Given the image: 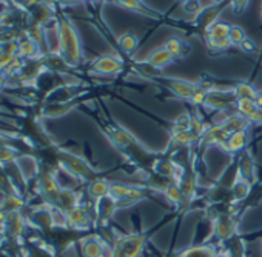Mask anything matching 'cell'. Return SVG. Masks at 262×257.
I'll use <instances>...</instances> for the list:
<instances>
[{"instance_id": "f546056e", "label": "cell", "mask_w": 262, "mask_h": 257, "mask_svg": "<svg viewBox=\"0 0 262 257\" xmlns=\"http://www.w3.org/2000/svg\"><path fill=\"white\" fill-rule=\"evenodd\" d=\"M233 89H234L237 99H251V100H254L259 96V91L248 82H236L233 85Z\"/></svg>"}, {"instance_id": "ba28073f", "label": "cell", "mask_w": 262, "mask_h": 257, "mask_svg": "<svg viewBox=\"0 0 262 257\" xmlns=\"http://www.w3.org/2000/svg\"><path fill=\"white\" fill-rule=\"evenodd\" d=\"M158 82H161L171 94H174L176 97L182 99V100H191L194 91H196V83L185 80V79H179V77H158Z\"/></svg>"}, {"instance_id": "2e32d148", "label": "cell", "mask_w": 262, "mask_h": 257, "mask_svg": "<svg viewBox=\"0 0 262 257\" xmlns=\"http://www.w3.org/2000/svg\"><path fill=\"white\" fill-rule=\"evenodd\" d=\"M251 191V185L242 177V174L236 170V176L233 179V183L230 186V196L234 202H241L248 197Z\"/></svg>"}, {"instance_id": "7c38bea8", "label": "cell", "mask_w": 262, "mask_h": 257, "mask_svg": "<svg viewBox=\"0 0 262 257\" xmlns=\"http://www.w3.org/2000/svg\"><path fill=\"white\" fill-rule=\"evenodd\" d=\"M153 170H155V173H158V174H161L164 177H168V179H171L173 182H178V183L182 180V177L185 174L184 168L179 167L178 163H174L173 160H162V159H159V160H156Z\"/></svg>"}, {"instance_id": "ee69618b", "label": "cell", "mask_w": 262, "mask_h": 257, "mask_svg": "<svg viewBox=\"0 0 262 257\" xmlns=\"http://www.w3.org/2000/svg\"><path fill=\"white\" fill-rule=\"evenodd\" d=\"M178 2H181V4H190V2H193V0H178Z\"/></svg>"}, {"instance_id": "836d02e7", "label": "cell", "mask_w": 262, "mask_h": 257, "mask_svg": "<svg viewBox=\"0 0 262 257\" xmlns=\"http://www.w3.org/2000/svg\"><path fill=\"white\" fill-rule=\"evenodd\" d=\"M247 39V34L244 31V28H241L239 25H230V33H228V40L231 46H241V43Z\"/></svg>"}, {"instance_id": "7bdbcfd3", "label": "cell", "mask_w": 262, "mask_h": 257, "mask_svg": "<svg viewBox=\"0 0 262 257\" xmlns=\"http://www.w3.org/2000/svg\"><path fill=\"white\" fill-rule=\"evenodd\" d=\"M227 0H210V4H213V5H221V4H225Z\"/></svg>"}, {"instance_id": "74e56055", "label": "cell", "mask_w": 262, "mask_h": 257, "mask_svg": "<svg viewBox=\"0 0 262 257\" xmlns=\"http://www.w3.org/2000/svg\"><path fill=\"white\" fill-rule=\"evenodd\" d=\"M16 157V151L8 148L7 145L0 147V162H13Z\"/></svg>"}, {"instance_id": "d590c367", "label": "cell", "mask_w": 262, "mask_h": 257, "mask_svg": "<svg viewBox=\"0 0 262 257\" xmlns=\"http://www.w3.org/2000/svg\"><path fill=\"white\" fill-rule=\"evenodd\" d=\"M230 2V7H231V11L236 14V16H242L250 4V0H228Z\"/></svg>"}, {"instance_id": "8fae6325", "label": "cell", "mask_w": 262, "mask_h": 257, "mask_svg": "<svg viewBox=\"0 0 262 257\" xmlns=\"http://www.w3.org/2000/svg\"><path fill=\"white\" fill-rule=\"evenodd\" d=\"M67 223L73 229L82 231V229H88L91 226L93 219L90 217L86 208H83V206L79 205V206H76V208H73V209H70L67 213Z\"/></svg>"}, {"instance_id": "ffe728a7", "label": "cell", "mask_w": 262, "mask_h": 257, "mask_svg": "<svg viewBox=\"0 0 262 257\" xmlns=\"http://www.w3.org/2000/svg\"><path fill=\"white\" fill-rule=\"evenodd\" d=\"M114 2L125 8V10H129V11H135V13H139L142 16H147V17H151V19H161V14L155 13L153 10H150L148 7H145L141 0H114Z\"/></svg>"}, {"instance_id": "52a82bcc", "label": "cell", "mask_w": 262, "mask_h": 257, "mask_svg": "<svg viewBox=\"0 0 262 257\" xmlns=\"http://www.w3.org/2000/svg\"><path fill=\"white\" fill-rule=\"evenodd\" d=\"M59 160H60L62 167L70 174H73L74 177H77L80 180H85L88 183L96 179V174L93 173V170L82 159H79V157H76V156H73L70 153H60V159Z\"/></svg>"}, {"instance_id": "f1b7e54d", "label": "cell", "mask_w": 262, "mask_h": 257, "mask_svg": "<svg viewBox=\"0 0 262 257\" xmlns=\"http://www.w3.org/2000/svg\"><path fill=\"white\" fill-rule=\"evenodd\" d=\"M171 141L176 145L181 147H190L196 141H199L198 136H194L190 130H171Z\"/></svg>"}, {"instance_id": "b9f144b4", "label": "cell", "mask_w": 262, "mask_h": 257, "mask_svg": "<svg viewBox=\"0 0 262 257\" xmlns=\"http://www.w3.org/2000/svg\"><path fill=\"white\" fill-rule=\"evenodd\" d=\"M214 257H231V255H230V254H228L227 251H217Z\"/></svg>"}, {"instance_id": "60d3db41", "label": "cell", "mask_w": 262, "mask_h": 257, "mask_svg": "<svg viewBox=\"0 0 262 257\" xmlns=\"http://www.w3.org/2000/svg\"><path fill=\"white\" fill-rule=\"evenodd\" d=\"M254 103H256V106H257V108H260V109H262V94H260V92H259V96L254 99Z\"/></svg>"}, {"instance_id": "9c48e42d", "label": "cell", "mask_w": 262, "mask_h": 257, "mask_svg": "<svg viewBox=\"0 0 262 257\" xmlns=\"http://www.w3.org/2000/svg\"><path fill=\"white\" fill-rule=\"evenodd\" d=\"M225 8V4H221V5H213V4H208L207 7H202L201 10H198L196 13V17H194V27L198 28H202L204 33L217 22V17L219 14L224 11Z\"/></svg>"}, {"instance_id": "7a4b0ae2", "label": "cell", "mask_w": 262, "mask_h": 257, "mask_svg": "<svg viewBox=\"0 0 262 257\" xmlns=\"http://www.w3.org/2000/svg\"><path fill=\"white\" fill-rule=\"evenodd\" d=\"M148 236L142 232H131L119 236L110 251V257H139L147 246Z\"/></svg>"}, {"instance_id": "d4e9b609", "label": "cell", "mask_w": 262, "mask_h": 257, "mask_svg": "<svg viewBox=\"0 0 262 257\" xmlns=\"http://www.w3.org/2000/svg\"><path fill=\"white\" fill-rule=\"evenodd\" d=\"M216 248L210 243H202V245H194L187 249H184L178 257H214L216 255Z\"/></svg>"}, {"instance_id": "f35d334b", "label": "cell", "mask_w": 262, "mask_h": 257, "mask_svg": "<svg viewBox=\"0 0 262 257\" xmlns=\"http://www.w3.org/2000/svg\"><path fill=\"white\" fill-rule=\"evenodd\" d=\"M245 54H256L257 53V46H256V43L251 40V39H245L242 43H241V46H239Z\"/></svg>"}, {"instance_id": "7402d4cb", "label": "cell", "mask_w": 262, "mask_h": 257, "mask_svg": "<svg viewBox=\"0 0 262 257\" xmlns=\"http://www.w3.org/2000/svg\"><path fill=\"white\" fill-rule=\"evenodd\" d=\"M228 136H230V134L224 130V126H222L221 123H217V125H214V126L207 128L205 133L202 134V139H204L205 144H216V145L222 147L224 142L228 139Z\"/></svg>"}, {"instance_id": "44dd1931", "label": "cell", "mask_w": 262, "mask_h": 257, "mask_svg": "<svg viewBox=\"0 0 262 257\" xmlns=\"http://www.w3.org/2000/svg\"><path fill=\"white\" fill-rule=\"evenodd\" d=\"M221 125L224 126V130L228 134H233V133H237V131H247L250 120L247 117L241 115V114H233V115L224 119L221 122Z\"/></svg>"}, {"instance_id": "3957f363", "label": "cell", "mask_w": 262, "mask_h": 257, "mask_svg": "<svg viewBox=\"0 0 262 257\" xmlns=\"http://www.w3.org/2000/svg\"><path fill=\"white\" fill-rule=\"evenodd\" d=\"M211 220H213V236L217 240L227 242L237 234V219L231 209H225L216 214Z\"/></svg>"}, {"instance_id": "603a6c76", "label": "cell", "mask_w": 262, "mask_h": 257, "mask_svg": "<svg viewBox=\"0 0 262 257\" xmlns=\"http://www.w3.org/2000/svg\"><path fill=\"white\" fill-rule=\"evenodd\" d=\"M54 206H57L63 213H68L70 209L79 206V197L71 190H60V193H59V196H57V199L54 202Z\"/></svg>"}, {"instance_id": "8992f818", "label": "cell", "mask_w": 262, "mask_h": 257, "mask_svg": "<svg viewBox=\"0 0 262 257\" xmlns=\"http://www.w3.org/2000/svg\"><path fill=\"white\" fill-rule=\"evenodd\" d=\"M228 33H230V24L227 22H216L205 31V42L210 50L214 51H222L228 50L230 40H228Z\"/></svg>"}, {"instance_id": "bcb514c9", "label": "cell", "mask_w": 262, "mask_h": 257, "mask_svg": "<svg viewBox=\"0 0 262 257\" xmlns=\"http://www.w3.org/2000/svg\"><path fill=\"white\" fill-rule=\"evenodd\" d=\"M260 16H262V13H260Z\"/></svg>"}, {"instance_id": "277c9868", "label": "cell", "mask_w": 262, "mask_h": 257, "mask_svg": "<svg viewBox=\"0 0 262 257\" xmlns=\"http://www.w3.org/2000/svg\"><path fill=\"white\" fill-rule=\"evenodd\" d=\"M237 96L234 92L233 88L230 89H219V88H211L207 92L205 97V103L204 106L210 108V109H216V111H227V109H236V103H237Z\"/></svg>"}, {"instance_id": "e0dca14e", "label": "cell", "mask_w": 262, "mask_h": 257, "mask_svg": "<svg viewBox=\"0 0 262 257\" xmlns=\"http://www.w3.org/2000/svg\"><path fill=\"white\" fill-rule=\"evenodd\" d=\"M237 171L242 174V177L253 186L256 183V168H254V160L248 151L242 153L239 163H237Z\"/></svg>"}, {"instance_id": "484cf974", "label": "cell", "mask_w": 262, "mask_h": 257, "mask_svg": "<svg viewBox=\"0 0 262 257\" xmlns=\"http://www.w3.org/2000/svg\"><path fill=\"white\" fill-rule=\"evenodd\" d=\"M110 188H111V183H110L108 180L96 177L94 180L90 182V185H88V193H90V196H91L93 199L99 200V199H102V197L110 196Z\"/></svg>"}, {"instance_id": "d6986e66", "label": "cell", "mask_w": 262, "mask_h": 257, "mask_svg": "<svg viewBox=\"0 0 262 257\" xmlns=\"http://www.w3.org/2000/svg\"><path fill=\"white\" fill-rule=\"evenodd\" d=\"M164 46L170 51V54L174 57V60H182L191 51V46L179 37H170Z\"/></svg>"}, {"instance_id": "30bf717a", "label": "cell", "mask_w": 262, "mask_h": 257, "mask_svg": "<svg viewBox=\"0 0 262 257\" xmlns=\"http://www.w3.org/2000/svg\"><path fill=\"white\" fill-rule=\"evenodd\" d=\"M90 68L96 74H117L123 69V60L117 56H99Z\"/></svg>"}, {"instance_id": "f6af8a7d", "label": "cell", "mask_w": 262, "mask_h": 257, "mask_svg": "<svg viewBox=\"0 0 262 257\" xmlns=\"http://www.w3.org/2000/svg\"><path fill=\"white\" fill-rule=\"evenodd\" d=\"M102 257H110V255H102Z\"/></svg>"}, {"instance_id": "4dcf8cb0", "label": "cell", "mask_w": 262, "mask_h": 257, "mask_svg": "<svg viewBox=\"0 0 262 257\" xmlns=\"http://www.w3.org/2000/svg\"><path fill=\"white\" fill-rule=\"evenodd\" d=\"M164 196L176 206H184V193L181 190V185L178 182H173L168 185V188L164 191Z\"/></svg>"}, {"instance_id": "6da1fadb", "label": "cell", "mask_w": 262, "mask_h": 257, "mask_svg": "<svg viewBox=\"0 0 262 257\" xmlns=\"http://www.w3.org/2000/svg\"><path fill=\"white\" fill-rule=\"evenodd\" d=\"M57 34L60 57L65 60L68 66H79L83 62V50L76 27L67 17H62L57 24Z\"/></svg>"}, {"instance_id": "1f68e13d", "label": "cell", "mask_w": 262, "mask_h": 257, "mask_svg": "<svg viewBox=\"0 0 262 257\" xmlns=\"http://www.w3.org/2000/svg\"><path fill=\"white\" fill-rule=\"evenodd\" d=\"M227 243H228L227 252L231 257H245V245L237 234L234 237H231L230 240H227Z\"/></svg>"}, {"instance_id": "e575fe53", "label": "cell", "mask_w": 262, "mask_h": 257, "mask_svg": "<svg viewBox=\"0 0 262 257\" xmlns=\"http://www.w3.org/2000/svg\"><path fill=\"white\" fill-rule=\"evenodd\" d=\"M190 122H191V115L184 112L174 120L171 130H190Z\"/></svg>"}, {"instance_id": "5b68a950", "label": "cell", "mask_w": 262, "mask_h": 257, "mask_svg": "<svg viewBox=\"0 0 262 257\" xmlns=\"http://www.w3.org/2000/svg\"><path fill=\"white\" fill-rule=\"evenodd\" d=\"M147 196V190L142 186H128L120 183H111L110 188V197H113L119 208L123 205H131Z\"/></svg>"}, {"instance_id": "4fadbf2b", "label": "cell", "mask_w": 262, "mask_h": 257, "mask_svg": "<svg viewBox=\"0 0 262 257\" xmlns=\"http://www.w3.org/2000/svg\"><path fill=\"white\" fill-rule=\"evenodd\" d=\"M105 133H106L108 139L111 141V144L116 145L117 148H122V150L131 147V145L136 142L135 137L131 136L126 130H123V128H120V126H116V125L106 126Z\"/></svg>"}, {"instance_id": "4316f807", "label": "cell", "mask_w": 262, "mask_h": 257, "mask_svg": "<svg viewBox=\"0 0 262 257\" xmlns=\"http://www.w3.org/2000/svg\"><path fill=\"white\" fill-rule=\"evenodd\" d=\"M179 185H181V190L184 193V205H190L196 196V179H194V176L187 174V171H185Z\"/></svg>"}, {"instance_id": "ac0fdd59", "label": "cell", "mask_w": 262, "mask_h": 257, "mask_svg": "<svg viewBox=\"0 0 262 257\" xmlns=\"http://www.w3.org/2000/svg\"><path fill=\"white\" fill-rule=\"evenodd\" d=\"M145 62H148L150 65H153L155 68L162 71L165 66H168L174 62V57L170 54V51L165 46H161V48H156L153 53H150L148 57L145 59Z\"/></svg>"}, {"instance_id": "9a60e30c", "label": "cell", "mask_w": 262, "mask_h": 257, "mask_svg": "<svg viewBox=\"0 0 262 257\" xmlns=\"http://www.w3.org/2000/svg\"><path fill=\"white\" fill-rule=\"evenodd\" d=\"M117 208H119L117 202L113 197H110V196L96 200V216H97V220L102 225L108 223V220L113 217V214L116 213Z\"/></svg>"}, {"instance_id": "8d00e7d4", "label": "cell", "mask_w": 262, "mask_h": 257, "mask_svg": "<svg viewBox=\"0 0 262 257\" xmlns=\"http://www.w3.org/2000/svg\"><path fill=\"white\" fill-rule=\"evenodd\" d=\"M207 128L202 125V122L198 119V117H191V122H190V131L198 136V137H202V134L205 133Z\"/></svg>"}, {"instance_id": "cb8c5ba5", "label": "cell", "mask_w": 262, "mask_h": 257, "mask_svg": "<svg viewBox=\"0 0 262 257\" xmlns=\"http://www.w3.org/2000/svg\"><path fill=\"white\" fill-rule=\"evenodd\" d=\"M247 145V131H237V133H233L228 136V139L224 142L222 148L225 151H228L230 154H234V153H239L245 148Z\"/></svg>"}, {"instance_id": "5bb4252c", "label": "cell", "mask_w": 262, "mask_h": 257, "mask_svg": "<svg viewBox=\"0 0 262 257\" xmlns=\"http://www.w3.org/2000/svg\"><path fill=\"white\" fill-rule=\"evenodd\" d=\"M82 254L83 257H102L108 249V245L97 236H90L82 239Z\"/></svg>"}, {"instance_id": "83f0119b", "label": "cell", "mask_w": 262, "mask_h": 257, "mask_svg": "<svg viewBox=\"0 0 262 257\" xmlns=\"http://www.w3.org/2000/svg\"><path fill=\"white\" fill-rule=\"evenodd\" d=\"M117 45L119 48L125 53V54H131L139 45V39L135 33H131V31H126L123 33L119 39H117Z\"/></svg>"}, {"instance_id": "d6a6232c", "label": "cell", "mask_w": 262, "mask_h": 257, "mask_svg": "<svg viewBox=\"0 0 262 257\" xmlns=\"http://www.w3.org/2000/svg\"><path fill=\"white\" fill-rule=\"evenodd\" d=\"M256 109H257V106H256L254 100H251V99H239L237 103H236L237 114H241V115H244L247 119H250Z\"/></svg>"}, {"instance_id": "ab89813d", "label": "cell", "mask_w": 262, "mask_h": 257, "mask_svg": "<svg viewBox=\"0 0 262 257\" xmlns=\"http://www.w3.org/2000/svg\"><path fill=\"white\" fill-rule=\"evenodd\" d=\"M248 120H250V122H256V123H262V109L257 108Z\"/></svg>"}]
</instances>
